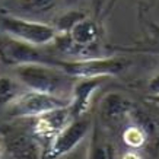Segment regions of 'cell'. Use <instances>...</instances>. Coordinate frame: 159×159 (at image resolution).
Segmentation results:
<instances>
[{"label": "cell", "instance_id": "obj_1", "mask_svg": "<svg viewBox=\"0 0 159 159\" xmlns=\"http://www.w3.org/2000/svg\"><path fill=\"white\" fill-rule=\"evenodd\" d=\"M16 79L25 89L43 92L70 101L73 86L77 79L69 76L57 66L51 64H24L16 67Z\"/></svg>", "mask_w": 159, "mask_h": 159}, {"label": "cell", "instance_id": "obj_2", "mask_svg": "<svg viewBox=\"0 0 159 159\" xmlns=\"http://www.w3.org/2000/svg\"><path fill=\"white\" fill-rule=\"evenodd\" d=\"M57 67L75 79H105L124 72L129 67V60L116 56H104L85 60H58Z\"/></svg>", "mask_w": 159, "mask_h": 159}, {"label": "cell", "instance_id": "obj_3", "mask_svg": "<svg viewBox=\"0 0 159 159\" xmlns=\"http://www.w3.org/2000/svg\"><path fill=\"white\" fill-rule=\"evenodd\" d=\"M0 28L7 37L31 44L35 47H44L54 43L57 31L54 25L44 24L38 20H29L12 15H5L0 18Z\"/></svg>", "mask_w": 159, "mask_h": 159}, {"label": "cell", "instance_id": "obj_4", "mask_svg": "<svg viewBox=\"0 0 159 159\" xmlns=\"http://www.w3.org/2000/svg\"><path fill=\"white\" fill-rule=\"evenodd\" d=\"M92 131V121L86 116L72 120L48 145L43 152V159L64 158L73 150H76L86 136Z\"/></svg>", "mask_w": 159, "mask_h": 159}, {"label": "cell", "instance_id": "obj_5", "mask_svg": "<svg viewBox=\"0 0 159 159\" xmlns=\"http://www.w3.org/2000/svg\"><path fill=\"white\" fill-rule=\"evenodd\" d=\"M69 102L70 101L64 98L25 89L6 110V112L12 118H37L48 111L67 107Z\"/></svg>", "mask_w": 159, "mask_h": 159}, {"label": "cell", "instance_id": "obj_6", "mask_svg": "<svg viewBox=\"0 0 159 159\" xmlns=\"http://www.w3.org/2000/svg\"><path fill=\"white\" fill-rule=\"evenodd\" d=\"M0 60L7 66H15V67H19L24 64H37V63L57 66L58 61L57 58L50 57L47 53H44L41 47L18 41L5 34L0 37Z\"/></svg>", "mask_w": 159, "mask_h": 159}, {"label": "cell", "instance_id": "obj_7", "mask_svg": "<svg viewBox=\"0 0 159 159\" xmlns=\"http://www.w3.org/2000/svg\"><path fill=\"white\" fill-rule=\"evenodd\" d=\"M72 120L73 118L70 116L69 105L63 107V108H57V110L48 111L43 116L34 118L31 133L45 149V146L48 145Z\"/></svg>", "mask_w": 159, "mask_h": 159}, {"label": "cell", "instance_id": "obj_8", "mask_svg": "<svg viewBox=\"0 0 159 159\" xmlns=\"http://www.w3.org/2000/svg\"><path fill=\"white\" fill-rule=\"evenodd\" d=\"M104 77L97 79H77L73 86L70 102H69V111L73 120L86 116L93 93L99 89Z\"/></svg>", "mask_w": 159, "mask_h": 159}, {"label": "cell", "instance_id": "obj_9", "mask_svg": "<svg viewBox=\"0 0 159 159\" xmlns=\"http://www.w3.org/2000/svg\"><path fill=\"white\" fill-rule=\"evenodd\" d=\"M134 111L136 110L133 102L117 92H111L105 95L99 105L101 118L107 124H120L124 120H127V117L133 116Z\"/></svg>", "mask_w": 159, "mask_h": 159}, {"label": "cell", "instance_id": "obj_10", "mask_svg": "<svg viewBox=\"0 0 159 159\" xmlns=\"http://www.w3.org/2000/svg\"><path fill=\"white\" fill-rule=\"evenodd\" d=\"M7 149L16 159H43L44 146L32 136V133L9 136Z\"/></svg>", "mask_w": 159, "mask_h": 159}, {"label": "cell", "instance_id": "obj_11", "mask_svg": "<svg viewBox=\"0 0 159 159\" xmlns=\"http://www.w3.org/2000/svg\"><path fill=\"white\" fill-rule=\"evenodd\" d=\"M116 152L110 140L99 130L93 129L89 146L86 148V159H114Z\"/></svg>", "mask_w": 159, "mask_h": 159}, {"label": "cell", "instance_id": "obj_12", "mask_svg": "<svg viewBox=\"0 0 159 159\" xmlns=\"http://www.w3.org/2000/svg\"><path fill=\"white\" fill-rule=\"evenodd\" d=\"M18 79L9 76H0V111L7 110L15 99L25 91Z\"/></svg>", "mask_w": 159, "mask_h": 159}, {"label": "cell", "instance_id": "obj_13", "mask_svg": "<svg viewBox=\"0 0 159 159\" xmlns=\"http://www.w3.org/2000/svg\"><path fill=\"white\" fill-rule=\"evenodd\" d=\"M146 136L148 130L142 125V123H136V124L129 125L124 131H123V142L130 148H140L146 142Z\"/></svg>", "mask_w": 159, "mask_h": 159}, {"label": "cell", "instance_id": "obj_14", "mask_svg": "<svg viewBox=\"0 0 159 159\" xmlns=\"http://www.w3.org/2000/svg\"><path fill=\"white\" fill-rule=\"evenodd\" d=\"M85 16H86V15L83 13V12H79V10L66 12V13H63L57 19V22L54 24V28L57 31V34H66L77 20H80L82 18H85Z\"/></svg>", "mask_w": 159, "mask_h": 159}, {"label": "cell", "instance_id": "obj_15", "mask_svg": "<svg viewBox=\"0 0 159 159\" xmlns=\"http://www.w3.org/2000/svg\"><path fill=\"white\" fill-rule=\"evenodd\" d=\"M58 0H22V7L34 13H45L56 7Z\"/></svg>", "mask_w": 159, "mask_h": 159}, {"label": "cell", "instance_id": "obj_16", "mask_svg": "<svg viewBox=\"0 0 159 159\" xmlns=\"http://www.w3.org/2000/svg\"><path fill=\"white\" fill-rule=\"evenodd\" d=\"M139 50L159 54V25H156V24L150 25L149 29H148V37L145 39V44Z\"/></svg>", "mask_w": 159, "mask_h": 159}, {"label": "cell", "instance_id": "obj_17", "mask_svg": "<svg viewBox=\"0 0 159 159\" xmlns=\"http://www.w3.org/2000/svg\"><path fill=\"white\" fill-rule=\"evenodd\" d=\"M148 91L150 97H159V73H156L148 83Z\"/></svg>", "mask_w": 159, "mask_h": 159}, {"label": "cell", "instance_id": "obj_18", "mask_svg": "<svg viewBox=\"0 0 159 159\" xmlns=\"http://www.w3.org/2000/svg\"><path fill=\"white\" fill-rule=\"evenodd\" d=\"M64 159H86V153H82L79 148L76 150H73L72 153H69L67 156H64Z\"/></svg>", "mask_w": 159, "mask_h": 159}, {"label": "cell", "instance_id": "obj_19", "mask_svg": "<svg viewBox=\"0 0 159 159\" xmlns=\"http://www.w3.org/2000/svg\"><path fill=\"white\" fill-rule=\"evenodd\" d=\"M118 2V0H108L107 2V7H105V12H110V10L114 9V6H116V3Z\"/></svg>", "mask_w": 159, "mask_h": 159}, {"label": "cell", "instance_id": "obj_20", "mask_svg": "<svg viewBox=\"0 0 159 159\" xmlns=\"http://www.w3.org/2000/svg\"><path fill=\"white\" fill-rule=\"evenodd\" d=\"M123 159H142V158L137 156L136 153H133V152H129V153H125L124 156H123Z\"/></svg>", "mask_w": 159, "mask_h": 159}, {"label": "cell", "instance_id": "obj_21", "mask_svg": "<svg viewBox=\"0 0 159 159\" xmlns=\"http://www.w3.org/2000/svg\"><path fill=\"white\" fill-rule=\"evenodd\" d=\"M149 101L152 102V104L159 107V97H149Z\"/></svg>", "mask_w": 159, "mask_h": 159}, {"label": "cell", "instance_id": "obj_22", "mask_svg": "<svg viewBox=\"0 0 159 159\" xmlns=\"http://www.w3.org/2000/svg\"><path fill=\"white\" fill-rule=\"evenodd\" d=\"M0 159H3V146L0 143Z\"/></svg>", "mask_w": 159, "mask_h": 159}]
</instances>
